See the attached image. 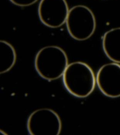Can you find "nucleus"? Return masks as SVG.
I'll return each mask as SVG.
<instances>
[{
  "instance_id": "1",
  "label": "nucleus",
  "mask_w": 120,
  "mask_h": 135,
  "mask_svg": "<svg viewBox=\"0 0 120 135\" xmlns=\"http://www.w3.org/2000/svg\"><path fill=\"white\" fill-rule=\"evenodd\" d=\"M63 85L70 94L77 98L89 96L95 86V77L85 62L76 61L68 65L63 75Z\"/></svg>"
},
{
  "instance_id": "2",
  "label": "nucleus",
  "mask_w": 120,
  "mask_h": 135,
  "mask_svg": "<svg viewBox=\"0 0 120 135\" xmlns=\"http://www.w3.org/2000/svg\"><path fill=\"white\" fill-rule=\"evenodd\" d=\"M68 65L65 52L55 46L43 47L37 52L35 58L37 72L41 77L49 81L61 77Z\"/></svg>"
},
{
  "instance_id": "3",
  "label": "nucleus",
  "mask_w": 120,
  "mask_h": 135,
  "mask_svg": "<svg viewBox=\"0 0 120 135\" xmlns=\"http://www.w3.org/2000/svg\"><path fill=\"white\" fill-rule=\"evenodd\" d=\"M66 28L71 36L82 41L92 36L95 30L96 22L94 13L86 6H75L69 10L66 21Z\"/></svg>"
},
{
  "instance_id": "4",
  "label": "nucleus",
  "mask_w": 120,
  "mask_h": 135,
  "mask_svg": "<svg viewBox=\"0 0 120 135\" xmlns=\"http://www.w3.org/2000/svg\"><path fill=\"white\" fill-rule=\"evenodd\" d=\"M27 127L31 135H59L62 124L56 112L45 108L37 110L30 115Z\"/></svg>"
},
{
  "instance_id": "5",
  "label": "nucleus",
  "mask_w": 120,
  "mask_h": 135,
  "mask_svg": "<svg viewBox=\"0 0 120 135\" xmlns=\"http://www.w3.org/2000/svg\"><path fill=\"white\" fill-rule=\"evenodd\" d=\"M69 11L66 0H41L38 6L40 20L50 28H57L64 25Z\"/></svg>"
},
{
  "instance_id": "6",
  "label": "nucleus",
  "mask_w": 120,
  "mask_h": 135,
  "mask_svg": "<svg viewBox=\"0 0 120 135\" xmlns=\"http://www.w3.org/2000/svg\"><path fill=\"white\" fill-rule=\"evenodd\" d=\"M96 83L102 94L110 98L120 97V65L116 62L105 64L99 69Z\"/></svg>"
},
{
  "instance_id": "7",
  "label": "nucleus",
  "mask_w": 120,
  "mask_h": 135,
  "mask_svg": "<svg viewBox=\"0 0 120 135\" xmlns=\"http://www.w3.org/2000/svg\"><path fill=\"white\" fill-rule=\"evenodd\" d=\"M102 47L109 59L120 63V27L113 28L105 33L102 39Z\"/></svg>"
},
{
  "instance_id": "8",
  "label": "nucleus",
  "mask_w": 120,
  "mask_h": 135,
  "mask_svg": "<svg viewBox=\"0 0 120 135\" xmlns=\"http://www.w3.org/2000/svg\"><path fill=\"white\" fill-rule=\"evenodd\" d=\"M16 60L15 48L7 42L0 41V73L9 71L14 66Z\"/></svg>"
},
{
  "instance_id": "9",
  "label": "nucleus",
  "mask_w": 120,
  "mask_h": 135,
  "mask_svg": "<svg viewBox=\"0 0 120 135\" xmlns=\"http://www.w3.org/2000/svg\"><path fill=\"white\" fill-rule=\"evenodd\" d=\"M14 4L20 7H27L33 4L38 0H9Z\"/></svg>"
}]
</instances>
